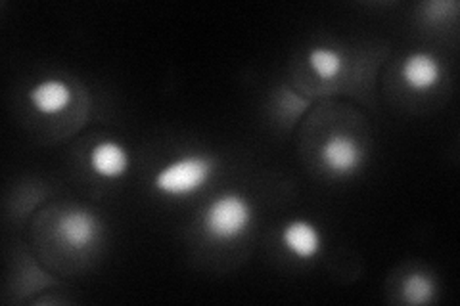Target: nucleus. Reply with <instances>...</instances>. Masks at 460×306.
<instances>
[{
	"mask_svg": "<svg viewBox=\"0 0 460 306\" xmlns=\"http://www.w3.org/2000/svg\"><path fill=\"white\" fill-rule=\"evenodd\" d=\"M217 172V159L204 152L182 153L160 167L152 179L155 194L171 199L190 197L201 192Z\"/></svg>",
	"mask_w": 460,
	"mask_h": 306,
	"instance_id": "obj_1",
	"label": "nucleus"
},
{
	"mask_svg": "<svg viewBox=\"0 0 460 306\" xmlns=\"http://www.w3.org/2000/svg\"><path fill=\"white\" fill-rule=\"evenodd\" d=\"M253 221L252 199L240 192H225L209 201L201 213V230L215 243H233L248 236Z\"/></svg>",
	"mask_w": 460,
	"mask_h": 306,
	"instance_id": "obj_2",
	"label": "nucleus"
},
{
	"mask_svg": "<svg viewBox=\"0 0 460 306\" xmlns=\"http://www.w3.org/2000/svg\"><path fill=\"white\" fill-rule=\"evenodd\" d=\"M56 238L67 251L86 253L102 238V223L89 209H67L58 218Z\"/></svg>",
	"mask_w": 460,
	"mask_h": 306,
	"instance_id": "obj_3",
	"label": "nucleus"
},
{
	"mask_svg": "<svg viewBox=\"0 0 460 306\" xmlns=\"http://www.w3.org/2000/svg\"><path fill=\"white\" fill-rule=\"evenodd\" d=\"M321 163L336 179H349L365 167V148L348 133H332L321 145Z\"/></svg>",
	"mask_w": 460,
	"mask_h": 306,
	"instance_id": "obj_4",
	"label": "nucleus"
},
{
	"mask_svg": "<svg viewBox=\"0 0 460 306\" xmlns=\"http://www.w3.org/2000/svg\"><path fill=\"white\" fill-rule=\"evenodd\" d=\"M399 75L402 84L407 86L411 92L426 94L429 91H436L443 81V66L441 60L428 50H414L405 56L401 62Z\"/></svg>",
	"mask_w": 460,
	"mask_h": 306,
	"instance_id": "obj_5",
	"label": "nucleus"
},
{
	"mask_svg": "<svg viewBox=\"0 0 460 306\" xmlns=\"http://www.w3.org/2000/svg\"><path fill=\"white\" fill-rule=\"evenodd\" d=\"M280 243L294 258L314 260L324 249V236L309 218H294L280 230Z\"/></svg>",
	"mask_w": 460,
	"mask_h": 306,
	"instance_id": "obj_6",
	"label": "nucleus"
},
{
	"mask_svg": "<svg viewBox=\"0 0 460 306\" xmlns=\"http://www.w3.org/2000/svg\"><path fill=\"white\" fill-rule=\"evenodd\" d=\"M74 89L64 79L49 77L35 83L27 92V101L42 118H58L74 104Z\"/></svg>",
	"mask_w": 460,
	"mask_h": 306,
	"instance_id": "obj_7",
	"label": "nucleus"
},
{
	"mask_svg": "<svg viewBox=\"0 0 460 306\" xmlns=\"http://www.w3.org/2000/svg\"><path fill=\"white\" fill-rule=\"evenodd\" d=\"M89 169L102 180H121L131 170V153L118 140H100L89 152Z\"/></svg>",
	"mask_w": 460,
	"mask_h": 306,
	"instance_id": "obj_8",
	"label": "nucleus"
},
{
	"mask_svg": "<svg viewBox=\"0 0 460 306\" xmlns=\"http://www.w3.org/2000/svg\"><path fill=\"white\" fill-rule=\"evenodd\" d=\"M345 56L332 47H314L307 54V66L321 81H336L345 71Z\"/></svg>",
	"mask_w": 460,
	"mask_h": 306,
	"instance_id": "obj_9",
	"label": "nucleus"
},
{
	"mask_svg": "<svg viewBox=\"0 0 460 306\" xmlns=\"http://www.w3.org/2000/svg\"><path fill=\"white\" fill-rule=\"evenodd\" d=\"M438 285L426 272H412L401 284V295L409 304H428L434 301Z\"/></svg>",
	"mask_w": 460,
	"mask_h": 306,
	"instance_id": "obj_10",
	"label": "nucleus"
}]
</instances>
